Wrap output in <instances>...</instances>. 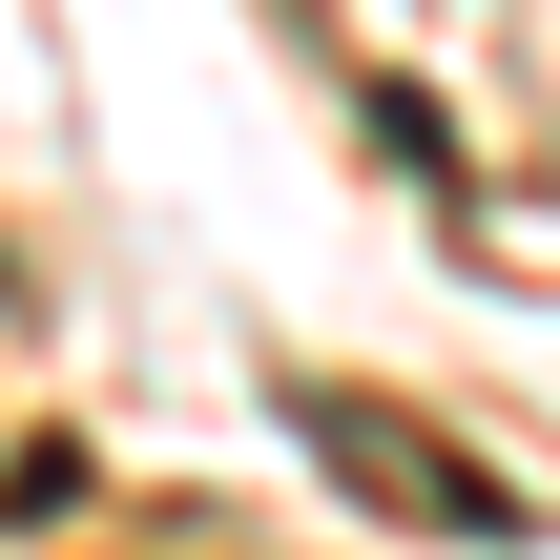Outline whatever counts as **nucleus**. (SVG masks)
I'll return each instance as SVG.
<instances>
[{"label": "nucleus", "instance_id": "nucleus-1", "mask_svg": "<svg viewBox=\"0 0 560 560\" xmlns=\"http://www.w3.org/2000/svg\"><path fill=\"white\" fill-rule=\"evenodd\" d=\"M291 436H312L374 520H416V540H520V499H499L436 416H395V395H353V374H291Z\"/></svg>", "mask_w": 560, "mask_h": 560}]
</instances>
